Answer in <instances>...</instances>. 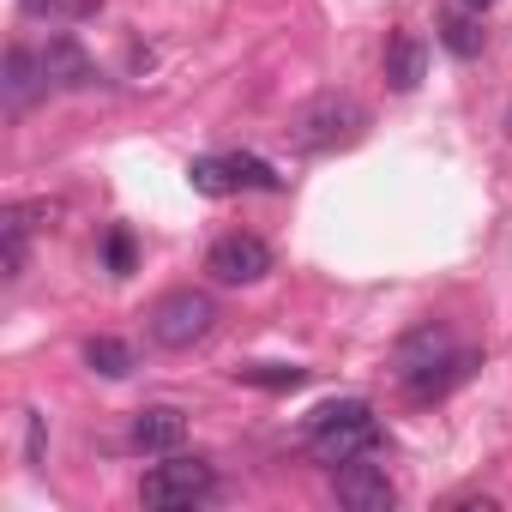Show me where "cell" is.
Segmentation results:
<instances>
[{"instance_id":"15","label":"cell","mask_w":512,"mask_h":512,"mask_svg":"<svg viewBox=\"0 0 512 512\" xmlns=\"http://www.w3.org/2000/svg\"><path fill=\"white\" fill-rule=\"evenodd\" d=\"M241 386H260V392H296L308 380V368H284V362H253V368H235Z\"/></svg>"},{"instance_id":"4","label":"cell","mask_w":512,"mask_h":512,"mask_svg":"<svg viewBox=\"0 0 512 512\" xmlns=\"http://www.w3.org/2000/svg\"><path fill=\"white\" fill-rule=\"evenodd\" d=\"M211 494H217V470L205 458H181V452H163V464H151L139 482V500L151 512H193Z\"/></svg>"},{"instance_id":"20","label":"cell","mask_w":512,"mask_h":512,"mask_svg":"<svg viewBox=\"0 0 512 512\" xmlns=\"http://www.w3.org/2000/svg\"><path fill=\"white\" fill-rule=\"evenodd\" d=\"M506 133H512V115H506Z\"/></svg>"},{"instance_id":"2","label":"cell","mask_w":512,"mask_h":512,"mask_svg":"<svg viewBox=\"0 0 512 512\" xmlns=\"http://www.w3.org/2000/svg\"><path fill=\"white\" fill-rule=\"evenodd\" d=\"M374 446H380V422L368 398H332L308 416V452L320 464H350V458H368Z\"/></svg>"},{"instance_id":"13","label":"cell","mask_w":512,"mask_h":512,"mask_svg":"<svg viewBox=\"0 0 512 512\" xmlns=\"http://www.w3.org/2000/svg\"><path fill=\"white\" fill-rule=\"evenodd\" d=\"M85 368L103 374V380H127V374H133V344H121V338H91V344H85Z\"/></svg>"},{"instance_id":"10","label":"cell","mask_w":512,"mask_h":512,"mask_svg":"<svg viewBox=\"0 0 512 512\" xmlns=\"http://www.w3.org/2000/svg\"><path fill=\"white\" fill-rule=\"evenodd\" d=\"M422 73H428V49H422V37L398 31V37L386 43V85H392L398 97H410V91L422 85Z\"/></svg>"},{"instance_id":"19","label":"cell","mask_w":512,"mask_h":512,"mask_svg":"<svg viewBox=\"0 0 512 512\" xmlns=\"http://www.w3.org/2000/svg\"><path fill=\"white\" fill-rule=\"evenodd\" d=\"M464 7H470V13H488V7H494V0H464Z\"/></svg>"},{"instance_id":"7","label":"cell","mask_w":512,"mask_h":512,"mask_svg":"<svg viewBox=\"0 0 512 512\" xmlns=\"http://www.w3.org/2000/svg\"><path fill=\"white\" fill-rule=\"evenodd\" d=\"M332 494H338L344 512H392L398 506V488L386 482V470L380 464H362V458L332 464Z\"/></svg>"},{"instance_id":"11","label":"cell","mask_w":512,"mask_h":512,"mask_svg":"<svg viewBox=\"0 0 512 512\" xmlns=\"http://www.w3.org/2000/svg\"><path fill=\"white\" fill-rule=\"evenodd\" d=\"M49 91V73H43V55L31 49H7V109H31L37 97Z\"/></svg>"},{"instance_id":"6","label":"cell","mask_w":512,"mask_h":512,"mask_svg":"<svg viewBox=\"0 0 512 512\" xmlns=\"http://www.w3.org/2000/svg\"><path fill=\"white\" fill-rule=\"evenodd\" d=\"M205 272L217 278V284H260L266 272H272V247L260 241V235H223V241H211V253H205Z\"/></svg>"},{"instance_id":"12","label":"cell","mask_w":512,"mask_h":512,"mask_svg":"<svg viewBox=\"0 0 512 512\" xmlns=\"http://www.w3.org/2000/svg\"><path fill=\"white\" fill-rule=\"evenodd\" d=\"M434 37H440V49H446V55H458V61H476L488 31H482V13H470V7H452V13H440Z\"/></svg>"},{"instance_id":"14","label":"cell","mask_w":512,"mask_h":512,"mask_svg":"<svg viewBox=\"0 0 512 512\" xmlns=\"http://www.w3.org/2000/svg\"><path fill=\"white\" fill-rule=\"evenodd\" d=\"M229 163V175H235V193L241 187H260V193H284V175L266 163V157H253V151H229L223 157Z\"/></svg>"},{"instance_id":"18","label":"cell","mask_w":512,"mask_h":512,"mask_svg":"<svg viewBox=\"0 0 512 512\" xmlns=\"http://www.w3.org/2000/svg\"><path fill=\"white\" fill-rule=\"evenodd\" d=\"M19 7H25V13H61L67 0H19Z\"/></svg>"},{"instance_id":"16","label":"cell","mask_w":512,"mask_h":512,"mask_svg":"<svg viewBox=\"0 0 512 512\" xmlns=\"http://www.w3.org/2000/svg\"><path fill=\"white\" fill-rule=\"evenodd\" d=\"M187 181H193V193H205V199L235 193V175H229L223 157H193V163H187Z\"/></svg>"},{"instance_id":"9","label":"cell","mask_w":512,"mask_h":512,"mask_svg":"<svg viewBox=\"0 0 512 512\" xmlns=\"http://www.w3.org/2000/svg\"><path fill=\"white\" fill-rule=\"evenodd\" d=\"M181 440H187V416H181L175 404H151V410L133 416V446H139V452L163 458V452H175Z\"/></svg>"},{"instance_id":"5","label":"cell","mask_w":512,"mask_h":512,"mask_svg":"<svg viewBox=\"0 0 512 512\" xmlns=\"http://www.w3.org/2000/svg\"><path fill=\"white\" fill-rule=\"evenodd\" d=\"M145 326H151V344H163V350H193V344L211 338L217 302H211L205 290H169V296L145 314Z\"/></svg>"},{"instance_id":"17","label":"cell","mask_w":512,"mask_h":512,"mask_svg":"<svg viewBox=\"0 0 512 512\" xmlns=\"http://www.w3.org/2000/svg\"><path fill=\"white\" fill-rule=\"evenodd\" d=\"M103 266H109V278H127L133 272V235L127 229H109L103 235Z\"/></svg>"},{"instance_id":"3","label":"cell","mask_w":512,"mask_h":512,"mask_svg":"<svg viewBox=\"0 0 512 512\" xmlns=\"http://www.w3.org/2000/svg\"><path fill=\"white\" fill-rule=\"evenodd\" d=\"M362 133H368V109H362L356 97H344V91L314 97V103H308V109H296V121H290V145H296V151H308V157L350 151Z\"/></svg>"},{"instance_id":"1","label":"cell","mask_w":512,"mask_h":512,"mask_svg":"<svg viewBox=\"0 0 512 512\" xmlns=\"http://www.w3.org/2000/svg\"><path fill=\"white\" fill-rule=\"evenodd\" d=\"M476 368V356L470 350H458L452 344V332L446 326H416L404 344H398V386L416 398V404H428V398H446L464 374Z\"/></svg>"},{"instance_id":"8","label":"cell","mask_w":512,"mask_h":512,"mask_svg":"<svg viewBox=\"0 0 512 512\" xmlns=\"http://www.w3.org/2000/svg\"><path fill=\"white\" fill-rule=\"evenodd\" d=\"M43 73H49V91H85V85H97V67H91V55L73 37H49Z\"/></svg>"}]
</instances>
